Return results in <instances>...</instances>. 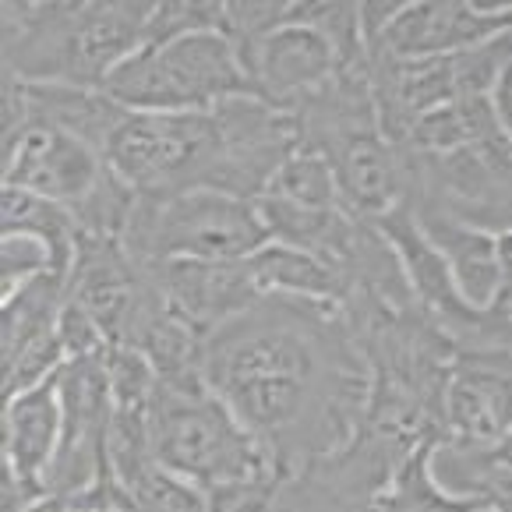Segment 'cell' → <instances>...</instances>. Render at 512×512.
<instances>
[{
    "mask_svg": "<svg viewBox=\"0 0 512 512\" xmlns=\"http://www.w3.org/2000/svg\"><path fill=\"white\" fill-rule=\"evenodd\" d=\"M202 375L283 481L336 456L371 400V364L343 308L301 297L269 294L212 332Z\"/></svg>",
    "mask_w": 512,
    "mask_h": 512,
    "instance_id": "cell-1",
    "label": "cell"
},
{
    "mask_svg": "<svg viewBox=\"0 0 512 512\" xmlns=\"http://www.w3.org/2000/svg\"><path fill=\"white\" fill-rule=\"evenodd\" d=\"M156 4H53L8 0L4 25V75L32 85L103 89L106 78L145 46Z\"/></svg>",
    "mask_w": 512,
    "mask_h": 512,
    "instance_id": "cell-2",
    "label": "cell"
},
{
    "mask_svg": "<svg viewBox=\"0 0 512 512\" xmlns=\"http://www.w3.org/2000/svg\"><path fill=\"white\" fill-rule=\"evenodd\" d=\"M301 142L332 166L339 195L350 216L378 223L407 205V170L400 149L389 142L378 121L368 68L311 96L294 110Z\"/></svg>",
    "mask_w": 512,
    "mask_h": 512,
    "instance_id": "cell-3",
    "label": "cell"
},
{
    "mask_svg": "<svg viewBox=\"0 0 512 512\" xmlns=\"http://www.w3.org/2000/svg\"><path fill=\"white\" fill-rule=\"evenodd\" d=\"M149 445L152 456L170 474L202 491L205 502L283 481L262 442L209 385L177 389L156 382L149 403Z\"/></svg>",
    "mask_w": 512,
    "mask_h": 512,
    "instance_id": "cell-4",
    "label": "cell"
},
{
    "mask_svg": "<svg viewBox=\"0 0 512 512\" xmlns=\"http://www.w3.org/2000/svg\"><path fill=\"white\" fill-rule=\"evenodd\" d=\"M272 241L255 202L226 191H184L166 198H138L124 251L142 269L170 262H241Z\"/></svg>",
    "mask_w": 512,
    "mask_h": 512,
    "instance_id": "cell-5",
    "label": "cell"
},
{
    "mask_svg": "<svg viewBox=\"0 0 512 512\" xmlns=\"http://www.w3.org/2000/svg\"><path fill=\"white\" fill-rule=\"evenodd\" d=\"M106 163L138 191V198H166L202 188L230 195L226 138L216 110H124L106 145Z\"/></svg>",
    "mask_w": 512,
    "mask_h": 512,
    "instance_id": "cell-6",
    "label": "cell"
},
{
    "mask_svg": "<svg viewBox=\"0 0 512 512\" xmlns=\"http://www.w3.org/2000/svg\"><path fill=\"white\" fill-rule=\"evenodd\" d=\"M103 92L128 110L195 113L234 96H255L237 46L216 29L149 43L106 78Z\"/></svg>",
    "mask_w": 512,
    "mask_h": 512,
    "instance_id": "cell-7",
    "label": "cell"
},
{
    "mask_svg": "<svg viewBox=\"0 0 512 512\" xmlns=\"http://www.w3.org/2000/svg\"><path fill=\"white\" fill-rule=\"evenodd\" d=\"M509 64L512 36L491 39V43L449 53V57H421V61L368 50L371 96H375L378 121L389 142L396 145L428 113L463 103V99L491 96Z\"/></svg>",
    "mask_w": 512,
    "mask_h": 512,
    "instance_id": "cell-8",
    "label": "cell"
},
{
    "mask_svg": "<svg viewBox=\"0 0 512 512\" xmlns=\"http://www.w3.org/2000/svg\"><path fill=\"white\" fill-rule=\"evenodd\" d=\"M407 205L435 209L488 234L512 230V145L505 131L445 152H400Z\"/></svg>",
    "mask_w": 512,
    "mask_h": 512,
    "instance_id": "cell-9",
    "label": "cell"
},
{
    "mask_svg": "<svg viewBox=\"0 0 512 512\" xmlns=\"http://www.w3.org/2000/svg\"><path fill=\"white\" fill-rule=\"evenodd\" d=\"M113 166L71 131L29 121L4 135V188H22L64 205L75 216L106 184Z\"/></svg>",
    "mask_w": 512,
    "mask_h": 512,
    "instance_id": "cell-10",
    "label": "cell"
},
{
    "mask_svg": "<svg viewBox=\"0 0 512 512\" xmlns=\"http://www.w3.org/2000/svg\"><path fill=\"white\" fill-rule=\"evenodd\" d=\"M241 61L251 85H255V96L287 113H294L311 96L329 89L347 71L368 68V64L357 68V64L343 61L336 43L301 15V4H294L290 18L276 32L241 50Z\"/></svg>",
    "mask_w": 512,
    "mask_h": 512,
    "instance_id": "cell-11",
    "label": "cell"
},
{
    "mask_svg": "<svg viewBox=\"0 0 512 512\" xmlns=\"http://www.w3.org/2000/svg\"><path fill=\"white\" fill-rule=\"evenodd\" d=\"M64 435L50 470V495L75 498L110 470L113 392L103 357H78L61 368Z\"/></svg>",
    "mask_w": 512,
    "mask_h": 512,
    "instance_id": "cell-12",
    "label": "cell"
},
{
    "mask_svg": "<svg viewBox=\"0 0 512 512\" xmlns=\"http://www.w3.org/2000/svg\"><path fill=\"white\" fill-rule=\"evenodd\" d=\"M502 36H512V4L410 0V4H400L396 18L385 25V32L368 50L421 61V57H449V53L474 50Z\"/></svg>",
    "mask_w": 512,
    "mask_h": 512,
    "instance_id": "cell-13",
    "label": "cell"
},
{
    "mask_svg": "<svg viewBox=\"0 0 512 512\" xmlns=\"http://www.w3.org/2000/svg\"><path fill=\"white\" fill-rule=\"evenodd\" d=\"M145 294H149V276L131 262L121 241L78 234L75 262L68 272V304L85 311L103 329L110 347H121L128 339Z\"/></svg>",
    "mask_w": 512,
    "mask_h": 512,
    "instance_id": "cell-14",
    "label": "cell"
},
{
    "mask_svg": "<svg viewBox=\"0 0 512 512\" xmlns=\"http://www.w3.org/2000/svg\"><path fill=\"white\" fill-rule=\"evenodd\" d=\"M166 308L202 339L262 301L251 255L241 262H170L145 269Z\"/></svg>",
    "mask_w": 512,
    "mask_h": 512,
    "instance_id": "cell-15",
    "label": "cell"
},
{
    "mask_svg": "<svg viewBox=\"0 0 512 512\" xmlns=\"http://www.w3.org/2000/svg\"><path fill=\"white\" fill-rule=\"evenodd\" d=\"M445 442L495 445L512 431V354H456L442 396Z\"/></svg>",
    "mask_w": 512,
    "mask_h": 512,
    "instance_id": "cell-16",
    "label": "cell"
},
{
    "mask_svg": "<svg viewBox=\"0 0 512 512\" xmlns=\"http://www.w3.org/2000/svg\"><path fill=\"white\" fill-rule=\"evenodd\" d=\"M64 435L61 371L4 403V481L22 495H50V470Z\"/></svg>",
    "mask_w": 512,
    "mask_h": 512,
    "instance_id": "cell-17",
    "label": "cell"
},
{
    "mask_svg": "<svg viewBox=\"0 0 512 512\" xmlns=\"http://www.w3.org/2000/svg\"><path fill=\"white\" fill-rule=\"evenodd\" d=\"M410 212H414L424 237H428L438 255L445 258L463 301L481 311L495 308L498 297H502V283H505L502 234L477 230V226H467V223H460V219H452L435 209H410Z\"/></svg>",
    "mask_w": 512,
    "mask_h": 512,
    "instance_id": "cell-18",
    "label": "cell"
},
{
    "mask_svg": "<svg viewBox=\"0 0 512 512\" xmlns=\"http://www.w3.org/2000/svg\"><path fill=\"white\" fill-rule=\"evenodd\" d=\"M431 474L449 495L484 512H512V431L495 445L442 442L431 452Z\"/></svg>",
    "mask_w": 512,
    "mask_h": 512,
    "instance_id": "cell-19",
    "label": "cell"
},
{
    "mask_svg": "<svg viewBox=\"0 0 512 512\" xmlns=\"http://www.w3.org/2000/svg\"><path fill=\"white\" fill-rule=\"evenodd\" d=\"M0 308H4V371H8L29 350L50 343L61 332V315L68 308V276L43 272L15 294L0 297Z\"/></svg>",
    "mask_w": 512,
    "mask_h": 512,
    "instance_id": "cell-20",
    "label": "cell"
},
{
    "mask_svg": "<svg viewBox=\"0 0 512 512\" xmlns=\"http://www.w3.org/2000/svg\"><path fill=\"white\" fill-rule=\"evenodd\" d=\"M251 269H255L262 297H301V301L336 304V308L347 304V279L339 276L332 265H325L322 258L308 255L301 248L269 241L262 251L251 255Z\"/></svg>",
    "mask_w": 512,
    "mask_h": 512,
    "instance_id": "cell-21",
    "label": "cell"
},
{
    "mask_svg": "<svg viewBox=\"0 0 512 512\" xmlns=\"http://www.w3.org/2000/svg\"><path fill=\"white\" fill-rule=\"evenodd\" d=\"M4 234H29L46 244L57 272L68 276L78 248V223L64 205L22 188H4Z\"/></svg>",
    "mask_w": 512,
    "mask_h": 512,
    "instance_id": "cell-22",
    "label": "cell"
},
{
    "mask_svg": "<svg viewBox=\"0 0 512 512\" xmlns=\"http://www.w3.org/2000/svg\"><path fill=\"white\" fill-rule=\"evenodd\" d=\"M262 198H279V202L304 205V209H347L332 166L308 145H301L287 163L279 166V174L272 177Z\"/></svg>",
    "mask_w": 512,
    "mask_h": 512,
    "instance_id": "cell-23",
    "label": "cell"
},
{
    "mask_svg": "<svg viewBox=\"0 0 512 512\" xmlns=\"http://www.w3.org/2000/svg\"><path fill=\"white\" fill-rule=\"evenodd\" d=\"M491 103H495V117H498V124H502L509 145H512V64H509V71L498 78L495 92H491Z\"/></svg>",
    "mask_w": 512,
    "mask_h": 512,
    "instance_id": "cell-24",
    "label": "cell"
},
{
    "mask_svg": "<svg viewBox=\"0 0 512 512\" xmlns=\"http://www.w3.org/2000/svg\"><path fill=\"white\" fill-rule=\"evenodd\" d=\"M22 512H71V509H68V498H61V495H39V498H32V502L25 505Z\"/></svg>",
    "mask_w": 512,
    "mask_h": 512,
    "instance_id": "cell-25",
    "label": "cell"
}]
</instances>
